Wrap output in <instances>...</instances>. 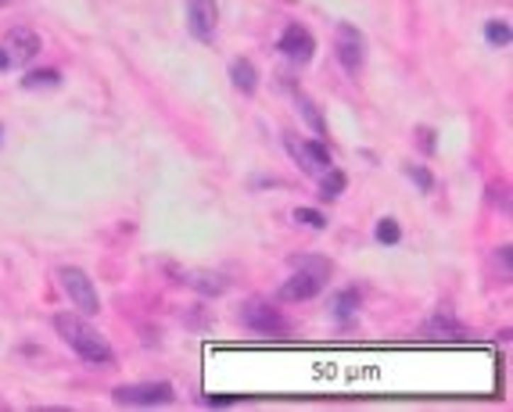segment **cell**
<instances>
[{"label":"cell","instance_id":"obj_18","mask_svg":"<svg viewBox=\"0 0 513 412\" xmlns=\"http://www.w3.org/2000/svg\"><path fill=\"white\" fill-rule=\"evenodd\" d=\"M291 265L302 269V273H309L320 283H327V276H330V262L327 258H291Z\"/></svg>","mask_w":513,"mask_h":412},{"label":"cell","instance_id":"obj_7","mask_svg":"<svg viewBox=\"0 0 513 412\" xmlns=\"http://www.w3.org/2000/svg\"><path fill=\"white\" fill-rule=\"evenodd\" d=\"M40 50H43L40 33H33L29 25H11V29H8V36H4V54H8L11 65H29Z\"/></svg>","mask_w":513,"mask_h":412},{"label":"cell","instance_id":"obj_10","mask_svg":"<svg viewBox=\"0 0 513 412\" xmlns=\"http://www.w3.org/2000/svg\"><path fill=\"white\" fill-rule=\"evenodd\" d=\"M176 276H180V283H184V287H191V290L205 294V298H215V294H222V290H226V280H222V276H215V273H205V269H180Z\"/></svg>","mask_w":513,"mask_h":412},{"label":"cell","instance_id":"obj_5","mask_svg":"<svg viewBox=\"0 0 513 412\" xmlns=\"http://www.w3.org/2000/svg\"><path fill=\"white\" fill-rule=\"evenodd\" d=\"M241 323L262 337H283V333H291V319L288 316H280L276 309L262 305V302H252L241 309Z\"/></svg>","mask_w":513,"mask_h":412},{"label":"cell","instance_id":"obj_28","mask_svg":"<svg viewBox=\"0 0 513 412\" xmlns=\"http://www.w3.org/2000/svg\"><path fill=\"white\" fill-rule=\"evenodd\" d=\"M4 4H8V0H0V8H4Z\"/></svg>","mask_w":513,"mask_h":412},{"label":"cell","instance_id":"obj_24","mask_svg":"<svg viewBox=\"0 0 513 412\" xmlns=\"http://www.w3.org/2000/svg\"><path fill=\"white\" fill-rule=\"evenodd\" d=\"M234 401H241L237 394H208V405H234Z\"/></svg>","mask_w":513,"mask_h":412},{"label":"cell","instance_id":"obj_9","mask_svg":"<svg viewBox=\"0 0 513 412\" xmlns=\"http://www.w3.org/2000/svg\"><path fill=\"white\" fill-rule=\"evenodd\" d=\"M320 287H323L320 280H312L309 273L295 269V276L283 280V287L276 294H280V302H309V298H316V294H320Z\"/></svg>","mask_w":513,"mask_h":412},{"label":"cell","instance_id":"obj_12","mask_svg":"<svg viewBox=\"0 0 513 412\" xmlns=\"http://www.w3.org/2000/svg\"><path fill=\"white\" fill-rule=\"evenodd\" d=\"M230 79H234V86L241 90V93H255L259 90V72H255V65L248 62V57H237V62L230 65Z\"/></svg>","mask_w":513,"mask_h":412},{"label":"cell","instance_id":"obj_14","mask_svg":"<svg viewBox=\"0 0 513 412\" xmlns=\"http://www.w3.org/2000/svg\"><path fill=\"white\" fill-rule=\"evenodd\" d=\"M62 86V72L58 69H40V72H29L22 79V90H54Z\"/></svg>","mask_w":513,"mask_h":412},{"label":"cell","instance_id":"obj_13","mask_svg":"<svg viewBox=\"0 0 513 412\" xmlns=\"http://www.w3.org/2000/svg\"><path fill=\"white\" fill-rule=\"evenodd\" d=\"M345 187H349V176L341 172V168H327V172H323V183H320V198H323V201H334V198L345 194Z\"/></svg>","mask_w":513,"mask_h":412},{"label":"cell","instance_id":"obj_19","mask_svg":"<svg viewBox=\"0 0 513 412\" xmlns=\"http://www.w3.org/2000/svg\"><path fill=\"white\" fill-rule=\"evenodd\" d=\"M373 237H377L380 244H398V241H402V229H398L395 219H380L377 229H373Z\"/></svg>","mask_w":513,"mask_h":412},{"label":"cell","instance_id":"obj_25","mask_svg":"<svg viewBox=\"0 0 513 412\" xmlns=\"http://www.w3.org/2000/svg\"><path fill=\"white\" fill-rule=\"evenodd\" d=\"M431 137H434L431 130H420V147H424V151H434V140H431Z\"/></svg>","mask_w":513,"mask_h":412},{"label":"cell","instance_id":"obj_6","mask_svg":"<svg viewBox=\"0 0 513 412\" xmlns=\"http://www.w3.org/2000/svg\"><path fill=\"white\" fill-rule=\"evenodd\" d=\"M276 50L288 57V62H295V65H309L312 62V54H316V40H312V33L305 29V25H288L280 33V40H276Z\"/></svg>","mask_w":513,"mask_h":412},{"label":"cell","instance_id":"obj_22","mask_svg":"<svg viewBox=\"0 0 513 412\" xmlns=\"http://www.w3.org/2000/svg\"><path fill=\"white\" fill-rule=\"evenodd\" d=\"M288 151H291V158L302 165V172H309V176H316V165H312V158H309V151H305V144H295L291 137H288Z\"/></svg>","mask_w":513,"mask_h":412},{"label":"cell","instance_id":"obj_23","mask_svg":"<svg viewBox=\"0 0 513 412\" xmlns=\"http://www.w3.org/2000/svg\"><path fill=\"white\" fill-rule=\"evenodd\" d=\"M410 180L420 187V194H431V190H434V176H431L424 165H410Z\"/></svg>","mask_w":513,"mask_h":412},{"label":"cell","instance_id":"obj_21","mask_svg":"<svg viewBox=\"0 0 513 412\" xmlns=\"http://www.w3.org/2000/svg\"><path fill=\"white\" fill-rule=\"evenodd\" d=\"M295 222L309 226V229H323L327 226V215L316 212V208H295Z\"/></svg>","mask_w":513,"mask_h":412},{"label":"cell","instance_id":"obj_15","mask_svg":"<svg viewBox=\"0 0 513 412\" xmlns=\"http://www.w3.org/2000/svg\"><path fill=\"white\" fill-rule=\"evenodd\" d=\"M295 101H298V108H302V119L312 126V133H316V137H327V119L320 115V108H316L305 93H295Z\"/></svg>","mask_w":513,"mask_h":412},{"label":"cell","instance_id":"obj_4","mask_svg":"<svg viewBox=\"0 0 513 412\" xmlns=\"http://www.w3.org/2000/svg\"><path fill=\"white\" fill-rule=\"evenodd\" d=\"M58 280H62V290L69 294V302H72L83 316H97V312H101L97 287H94V280H90L83 269L65 265V269H58Z\"/></svg>","mask_w":513,"mask_h":412},{"label":"cell","instance_id":"obj_11","mask_svg":"<svg viewBox=\"0 0 513 412\" xmlns=\"http://www.w3.org/2000/svg\"><path fill=\"white\" fill-rule=\"evenodd\" d=\"M424 333L434 337V341H463V337H467V326L456 323V319H449V316H434V319L424 326Z\"/></svg>","mask_w":513,"mask_h":412},{"label":"cell","instance_id":"obj_26","mask_svg":"<svg viewBox=\"0 0 513 412\" xmlns=\"http://www.w3.org/2000/svg\"><path fill=\"white\" fill-rule=\"evenodd\" d=\"M4 69H11V62H8V54H4V47H0V72Z\"/></svg>","mask_w":513,"mask_h":412},{"label":"cell","instance_id":"obj_27","mask_svg":"<svg viewBox=\"0 0 513 412\" xmlns=\"http://www.w3.org/2000/svg\"><path fill=\"white\" fill-rule=\"evenodd\" d=\"M0 144H4V122H0Z\"/></svg>","mask_w":513,"mask_h":412},{"label":"cell","instance_id":"obj_3","mask_svg":"<svg viewBox=\"0 0 513 412\" xmlns=\"http://www.w3.org/2000/svg\"><path fill=\"white\" fill-rule=\"evenodd\" d=\"M334 54H337L341 69H345L349 76L363 72V65H366V36L352 22H337V29H334Z\"/></svg>","mask_w":513,"mask_h":412},{"label":"cell","instance_id":"obj_1","mask_svg":"<svg viewBox=\"0 0 513 412\" xmlns=\"http://www.w3.org/2000/svg\"><path fill=\"white\" fill-rule=\"evenodd\" d=\"M54 330L62 333V341L76 351V355L83 359V362H90V366H101V370H108V366H115V351H111V344L86 323V319H79V316H69V312H62V316H54Z\"/></svg>","mask_w":513,"mask_h":412},{"label":"cell","instance_id":"obj_16","mask_svg":"<svg viewBox=\"0 0 513 412\" xmlns=\"http://www.w3.org/2000/svg\"><path fill=\"white\" fill-rule=\"evenodd\" d=\"M330 309H334L337 319H352L356 309H359V294H356V290H341V294H334V298H330Z\"/></svg>","mask_w":513,"mask_h":412},{"label":"cell","instance_id":"obj_17","mask_svg":"<svg viewBox=\"0 0 513 412\" xmlns=\"http://www.w3.org/2000/svg\"><path fill=\"white\" fill-rule=\"evenodd\" d=\"M485 40H488L492 47H509V40H513L509 22H506V18H492V22L485 25Z\"/></svg>","mask_w":513,"mask_h":412},{"label":"cell","instance_id":"obj_8","mask_svg":"<svg viewBox=\"0 0 513 412\" xmlns=\"http://www.w3.org/2000/svg\"><path fill=\"white\" fill-rule=\"evenodd\" d=\"M215 22H219L215 0H187V25H191V33H194L201 43H212Z\"/></svg>","mask_w":513,"mask_h":412},{"label":"cell","instance_id":"obj_20","mask_svg":"<svg viewBox=\"0 0 513 412\" xmlns=\"http://www.w3.org/2000/svg\"><path fill=\"white\" fill-rule=\"evenodd\" d=\"M305 151H309V158H312L316 172H327V168H330V151H327L320 140H305Z\"/></svg>","mask_w":513,"mask_h":412},{"label":"cell","instance_id":"obj_2","mask_svg":"<svg viewBox=\"0 0 513 412\" xmlns=\"http://www.w3.org/2000/svg\"><path fill=\"white\" fill-rule=\"evenodd\" d=\"M111 398H115V405H126V408H162L176 401V391L165 380H147V384H123L111 391Z\"/></svg>","mask_w":513,"mask_h":412}]
</instances>
